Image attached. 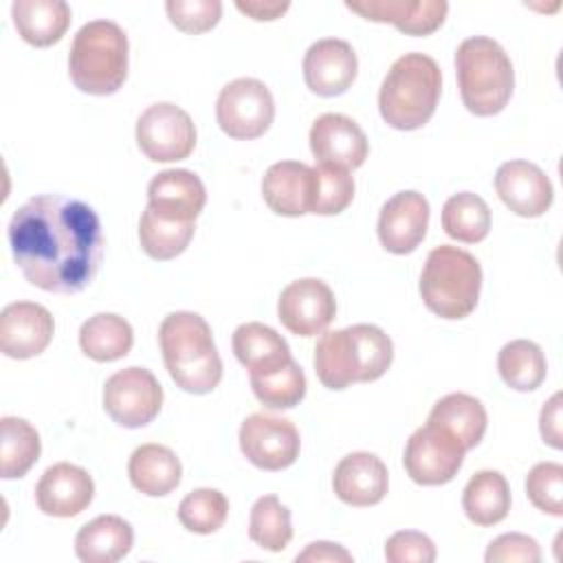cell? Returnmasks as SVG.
<instances>
[{
	"label": "cell",
	"mask_w": 563,
	"mask_h": 563,
	"mask_svg": "<svg viewBox=\"0 0 563 563\" xmlns=\"http://www.w3.org/2000/svg\"><path fill=\"white\" fill-rule=\"evenodd\" d=\"M7 238L26 282L46 292H81L103 260L99 216L90 205L59 194L33 196L18 207Z\"/></svg>",
	"instance_id": "cell-1"
},
{
	"label": "cell",
	"mask_w": 563,
	"mask_h": 563,
	"mask_svg": "<svg viewBox=\"0 0 563 563\" xmlns=\"http://www.w3.org/2000/svg\"><path fill=\"white\" fill-rule=\"evenodd\" d=\"M391 361V339L372 323L323 332L314 345V372L328 389L378 380Z\"/></svg>",
	"instance_id": "cell-2"
},
{
	"label": "cell",
	"mask_w": 563,
	"mask_h": 563,
	"mask_svg": "<svg viewBox=\"0 0 563 563\" xmlns=\"http://www.w3.org/2000/svg\"><path fill=\"white\" fill-rule=\"evenodd\" d=\"M158 343L165 367L180 389L200 396L222 380V358L209 323L198 312H169L158 328Z\"/></svg>",
	"instance_id": "cell-3"
},
{
	"label": "cell",
	"mask_w": 563,
	"mask_h": 563,
	"mask_svg": "<svg viewBox=\"0 0 563 563\" xmlns=\"http://www.w3.org/2000/svg\"><path fill=\"white\" fill-rule=\"evenodd\" d=\"M440 90L442 73L435 59L424 53H405L380 84V117L394 130H418L433 117Z\"/></svg>",
	"instance_id": "cell-4"
},
{
	"label": "cell",
	"mask_w": 563,
	"mask_h": 563,
	"mask_svg": "<svg viewBox=\"0 0 563 563\" xmlns=\"http://www.w3.org/2000/svg\"><path fill=\"white\" fill-rule=\"evenodd\" d=\"M455 75L462 103L475 117L499 114L512 97V62L493 37H466L455 51Z\"/></svg>",
	"instance_id": "cell-5"
},
{
	"label": "cell",
	"mask_w": 563,
	"mask_h": 563,
	"mask_svg": "<svg viewBox=\"0 0 563 563\" xmlns=\"http://www.w3.org/2000/svg\"><path fill=\"white\" fill-rule=\"evenodd\" d=\"M73 84L88 95H112L128 77V35L112 20L86 22L68 53Z\"/></svg>",
	"instance_id": "cell-6"
},
{
	"label": "cell",
	"mask_w": 563,
	"mask_h": 563,
	"mask_svg": "<svg viewBox=\"0 0 563 563\" xmlns=\"http://www.w3.org/2000/svg\"><path fill=\"white\" fill-rule=\"evenodd\" d=\"M482 266L464 249L440 244L424 262L420 295L424 306L442 319L468 317L479 299Z\"/></svg>",
	"instance_id": "cell-7"
},
{
	"label": "cell",
	"mask_w": 563,
	"mask_h": 563,
	"mask_svg": "<svg viewBox=\"0 0 563 563\" xmlns=\"http://www.w3.org/2000/svg\"><path fill=\"white\" fill-rule=\"evenodd\" d=\"M220 130L238 141L262 136L275 119V101L264 81L240 77L229 81L216 101Z\"/></svg>",
	"instance_id": "cell-8"
},
{
	"label": "cell",
	"mask_w": 563,
	"mask_h": 563,
	"mask_svg": "<svg viewBox=\"0 0 563 563\" xmlns=\"http://www.w3.org/2000/svg\"><path fill=\"white\" fill-rule=\"evenodd\" d=\"M163 407V387L145 367L114 372L103 385L106 413L125 429L150 424Z\"/></svg>",
	"instance_id": "cell-9"
},
{
	"label": "cell",
	"mask_w": 563,
	"mask_h": 563,
	"mask_svg": "<svg viewBox=\"0 0 563 563\" xmlns=\"http://www.w3.org/2000/svg\"><path fill=\"white\" fill-rule=\"evenodd\" d=\"M139 150L154 163L187 158L196 147V125L176 103L150 106L136 121Z\"/></svg>",
	"instance_id": "cell-10"
},
{
	"label": "cell",
	"mask_w": 563,
	"mask_h": 563,
	"mask_svg": "<svg viewBox=\"0 0 563 563\" xmlns=\"http://www.w3.org/2000/svg\"><path fill=\"white\" fill-rule=\"evenodd\" d=\"M240 451L262 471H282L299 457L301 440L288 418L251 413L240 427Z\"/></svg>",
	"instance_id": "cell-11"
},
{
	"label": "cell",
	"mask_w": 563,
	"mask_h": 563,
	"mask_svg": "<svg viewBox=\"0 0 563 563\" xmlns=\"http://www.w3.org/2000/svg\"><path fill=\"white\" fill-rule=\"evenodd\" d=\"M464 453L455 438L427 422L409 435L402 464L416 484L440 486L457 475Z\"/></svg>",
	"instance_id": "cell-12"
},
{
	"label": "cell",
	"mask_w": 563,
	"mask_h": 563,
	"mask_svg": "<svg viewBox=\"0 0 563 563\" xmlns=\"http://www.w3.org/2000/svg\"><path fill=\"white\" fill-rule=\"evenodd\" d=\"M336 314V301L330 286L317 277L290 282L277 299V317L284 328L297 336L321 334Z\"/></svg>",
	"instance_id": "cell-13"
},
{
	"label": "cell",
	"mask_w": 563,
	"mask_h": 563,
	"mask_svg": "<svg viewBox=\"0 0 563 563\" xmlns=\"http://www.w3.org/2000/svg\"><path fill=\"white\" fill-rule=\"evenodd\" d=\"M55 332L51 312L35 301H13L0 314V352L9 358H33L42 354Z\"/></svg>",
	"instance_id": "cell-14"
},
{
	"label": "cell",
	"mask_w": 563,
	"mask_h": 563,
	"mask_svg": "<svg viewBox=\"0 0 563 563\" xmlns=\"http://www.w3.org/2000/svg\"><path fill=\"white\" fill-rule=\"evenodd\" d=\"M429 227V202L420 191L394 194L378 216V240L385 251L407 255L424 240Z\"/></svg>",
	"instance_id": "cell-15"
},
{
	"label": "cell",
	"mask_w": 563,
	"mask_h": 563,
	"mask_svg": "<svg viewBox=\"0 0 563 563\" xmlns=\"http://www.w3.org/2000/svg\"><path fill=\"white\" fill-rule=\"evenodd\" d=\"M310 150L319 165L356 169L365 163L369 145L361 125L336 112L321 114L310 128Z\"/></svg>",
	"instance_id": "cell-16"
},
{
	"label": "cell",
	"mask_w": 563,
	"mask_h": 563,
	"mask_svg": "<svg viewBox=\"0 0 563 563\" xmlns=\"http://www.w3.org/2000/svg\"><path fill=\"white\" fill-rule=\"evenodd\" d=\"M358 59L350 42L339 37L317 40L303 55L306 86L319 97L343 95L356 79Z\"/></svg>",
	"instance_id": "cell-17"
},
{
	"label": "cell",
	"mask_w": 563,
	"mask_h": 563,
	"mask_svg": "<svg viewBox=\"0 0 563 563\" xmlns=\"http://www.w3.org/2000/svg\"><path fill=\"white\" fill-rule=\"evenodd\" d=\"M495 191L501 202L521 218L543 216L552 200L554 189L541 167L528 161H506L495 174Z\"/></svg>",
	"instance_id": "cell-18"
},
{
	"label": "cell",
	"mask_w": 563,
	"mask_h": 563,
	"mask_svg": "<svg viewBox=\"0 0 563 563\" xmlns=\"http://www.w3.org/2000/svg\"><path fill=\"white\" fill-rule=\"evenodd\" d=\"M317 191L314 167L299 161L273 163L262 178V198L277 216L312 213Z\"/></svg>",
	"instance_id": "cell-19"
},
{
	"label": "cell",
	"mask_w": 563,
	"mask_h": 563,
	"mask_svg": "<svg viewBox=\"0 0 563 563\" xmlns=\"http://www.w3.org/2000/svg\"><path fill=\"white\" fill-rule=\"evenodd\" d=\"M95 497V482L86 468L70 462L48 466L37 486V508L48 517H75L90 506Z\"/></svg>",
	"instance_id": "cell-20"
},
{
	"label": "cell",
	"mask_w": 563,
	"mask_h": 563,
	"mask_svg": "<svg viewBox=\"0 0 563 563\" xmlns=\"http://www.w3.org/2000/svg\"><path fill=\"white\" fill-rule=\"evenodd\" d=\"M345 7L372 22H389L407 35L438 31L449 13L444 0H347Z\"/></svg>",
	"instance_id": "cell-21"
},
{
	"label": "cell",
	"mask_w": 563,
	"mask_h": 563,
	"mask_svg": "<svg viewBox=\"0 0 563 563\" xmlns=\"http://www.w3.org/2000/svg\"><path fill=\"white\" fill-rule=\"evenodd\" d=\"M332 488L336 497L347 506H376L387 495L389 473L378 455L354 451L336 464Z\"/></svg>",
	"instance_id": "cell-22"
},
{
	"label": "cell",
	"mask_w": 563,
	"mask_h": 563,
	"mask_svg": "<svg viewBox=\"0 0 563 563\" xmlns=\"http://www.w3.org/2000/svg\"><path fill=\"white\" fill-rule=\"evenodd\" d=\"M207 191L189 169H165L147 185V207L163 218L194 222L205 209Z\"/></svg>",
	"instance_id": "cell-23"
},
{
	"label": "cell",
	"mask_w": 563,
	"mask_h": 563,
	"mask_svg": "<svg viewBox=\"0 0 563 563\" xmlns=\"http://www.w3.org/2000/svg\"><path fill=\"white\" fill-rule=\"evenodd\" d=\"M235 358L251 376L271 374L292 361L290 347L282 334L260 321H249L235 328L231 336Z\"/></svg>",
	"instance_id": "cell-24"
},
{
	"label": "cell",
	"mask_w": 563,
	"mask_h": 563,
	"mask_svg": "<svg viewBox=\"0 0 563 563\" xmlns=\"http://www.w3.org/2000/svg\"><path fill=\"white\" fill-rule=\"evenodd\" d=\"M134 543L132 526L119 515H99L84 523L75 537V554L84 563H114Z\"/></svg>",
	"instance_id": "cell-25"
},
{
	"label": "cell",
	"mask_w": 563,
	"mask_h": 563,
	"mask_svg": "<svg viewBox=\"0 0 563 563\" xmlns=\"http://www.w3.org/2000/svg\"><path fill=\"white\" fill-rule=\"evenodd\" d=\"M180 460L165 444H141L128 462V477L132 486L147 497L169 495L180 484Z\"/></svg>",
	"instance_id": "cell-26"
},
{
	"label": "cell",
	"mask_w": 563,
	"mask_h": 563,
	"mask_svg": "<svg viewBox=\"0 0 563 563\" xmlns=\"http://www.w3.org/2000/svg\"><path fill=\"white\" fill-rule=\"evenodd\" d=\"M11 18L26 44L44 48L57 44L70 26V7L64 0H15Z\"/></svg>",
	"instance_id": "cell-27"
},
{
	"label": "cell",
	"mask_w": 563,
	"mask_h": 563,
	"mask_svg": "<svg viewBox=\"0 0 563 563\" xmlns=\"http://www.w3.org/2000/svg\"><path fill=\"white\" fill-rule=\"evenodd\" d=\"M427 422L446 431L451 438H455L464 446V451H468L482 442L486 433L488 416L484 405L475 396L455 391V394H446L433 405Z\"/></svg>",
	"instance_id": "cell-28"
},
{
	"label": "cell",
	"mask_w": 563,
	"mask_h": 563,
	"mask_svg": "<svg viewBox=\"0 0 563 563\" xmlns=\"http://www.w3.org/2000/svg\"><path fill=\"white\" fill-rule=\"evenodd\" d=\"M134 343L132 325L114 312H97L79 330L81 352L97 363L123 358Z\"/></svg>",
	"instance_id": "cell-29"
},
{
	"label": "cell",
	"mask_w": 563,
	"mask_h": 563,
	"mask_svg": "<svg viewBox=\"0 0 563 563\" xmlns=\"http://www.w3.org/2000/svg\"><path fill=\"white\" fill-rule=\"evenodd\" d=\"M462 508L475 526H495L510 510V488L499 471L475 473L462 493Z\"/></svg>",
	"instance_id": "cell-30"
},
{
	"label": "cell",
	"mask_w": 563,
	"mask_h": 563,
	"mask_svg": "<svg viewBox=\"0 0 563 563\" xmlns=\"http://www.w3.org/2000/svg\"><path fill=\"white\" fill-rule=\"evenodd\" d=\"M0 475L4 479L24 477L40 457V433L24 418L4 416L0 420Z\"/></svg>",
	"instance_id": "cell-31"
},
{
	"label": "cell",
	"mask_w": 563,
	"mask_h": 563,
	"mask_svg": "<svg viewBox=\"0 0 563 563\" xmlns=\"http://www.w3.org/2000/svg\"><path fill=\"white\" fill-rule=\"evenodd\" d=\"M497 369L510 389L532 391L545 380L548 363L543 350L534 341L515 339L499 350Z\"/></svg>",
	"instance_id": "cell-32"
},
{
	"label": "cell",
	"mask_w": 563,
	"mask_h": 563,
	"mask_svg": "<svg viewBox=\"0 0 563 563\" xmlns=\"http://www.w3.org/2000/svg\"><path fill=\"white\" fill-rule=\"evenodd\" d=\"M442 229L457 242H482L490 231V209L486 200L471 191L453 194L442 207Z\"/></svg>",
	"instance_id": "cell-33"
},
{
	"label": "cell",
	"mask_w": 563,
	"mask_h": 563,
	"mask_svg": "<svg viewBox=\"0 0 563 563\" xmlns=\"http://www.w3.org/2000/svg\"><path fill=\"white\" fill-rule=\"evenodd\" d=\"M194 231H196L194 222H178V220L163 218L150 207H145L139 220L141 249L145 251V255L158 262L174 260L176 255H180L189 246Z\"/></svg>",
	"instance_id": "cell-34"
},
{
	"label": "cell",
	"mask_w": 563,
	"mask_h": 563,
	"mask_svg": "<svg viewBox=\"0 0 563 563\" xmlns=\"http://www.w3.org/2000/svg\"><path fill=\"white\" fill-rule=\"evenodd\" d=\"M249 537L253 543L268 552H282L292 539L290 510L277 499V495L260 497L249 515Z\"/></svg>",
	"instance_id": "cell-35"
},
{
	"label": "cell",
	"mask_w": 563,
	"mask_h": 563,
	"mask_svg": "<svg viewBox=\"0 0 563 563\" xmlns=\"http://www.w3.org/2000/svg\"><path fill=\"white\" fill-rule=\"evenodd\" d=\"M251 389L255 398L271 409H292L306 396V374L290 361L271 374L251 376Z\"/></svg>",
	"instance_id": "cell-36"
},
{
	"label": "cell",
	"mask_w": 563,
	"mask_h": 563,
	"mask_svg": "<svg viewBox=\"0 0 563 563\" xmlns=\"http://www.w3.org/2000/svg\"><path fill=\"white\" fill-rule=\"evenodd\" d=\"M229 515V501L218 488H196L183 497L178 519L183 528L196 534H211L222 528Z\"/></svg>",
	"instance_id": "cell-37"
},
{
	"label": "cell",
	"mask_w": 563,
	"mask_h": 563,
	"mask_svg": "<svg viewBox=\"0 0 563 563\" xmlns=\"http://www.w3.org/2000/svg\"><path fill=\"white\" fill-rule=\"evenodd\" d=\"M317 191L312 213L336 216L345 211L354 198V178L347 169L332 165H317Z\"/></svg>",
	"instance_id": "cell-38"
},
{
	"label": "cell",
	"mask_w": 563,
	"mask_h": 563,
	"mask_svg": "<svg viewBox=\"0 0 563 563\" xmlns=\"http://www.w3.org/2000/svg\"><path fill=\"white\" fill-rule=\"evenodd\" d=\"M526 493L534 508L552 517L563 515V466L559 462H539L526 475Z\"/></svg>",
	"instance_id": "cell-39"
},
{
	"label": "cell",
	"mask_w": 563,
	"mask_h": 563,
	"mask_svg": "<svg viewBox=\"0 0 563 563\" xmlns=\"http://www.w3.org/2000/svg\"><path fill=\"white\" fill-rule=\"evenodd\" d=\"M165 11L169 22L185 33L211 31L222 15L220 0H167Z\"/></svg>",
	"instance_id": "cell-40"
},
{
	"label": "cell",
	"mask_w": 563,
	"mask_h": 563,
	"mask_svg": "<svg viewBox=\"0 0 563 563\" xmlns=\"http://www.w3.org/2000/svg\"><path fill=\"white\" fill-rule=\"evenodd\" d=\"M435 554L433 541L416 530L394 532L385 543V559L389 563H433Z\"/></svg>",
	"instance_id": "cell-41"
},
{
	"label": "cell",
	"mask_w": 563,
	"mask_h": 563,
	"mask_svg": "<svg viewBox=\"0 0 563 563\" xmlns=\"http://www.w3.org/2000/svg\"><path fill=\"white\" fill-rule=\"evenodd\" d=\"M484 559L486 563H539L541 550L532 537L521 532H506L488 543Z\"/></svg>",
	"instance_id": "cell-42"
},
{
	"label": "cell",
	"mask_w": 563,
	"mask_h": 563,
	"mask_svg": "<svg viewBox=\"0 0 563 563\" xmlns=\"http://www.w3.org/2000/svg\"><path fill=\"white\" fill-rule=\"evenodd\" d=\"M539 429L543 442H548L552 449H561V394L556 391L541 409L539 416Z\"/></svg>",
	"instance_id": "cell-43"
},
{
	"label": "cell",
	"mask_w": 563,
	"mask_h": 563,
	"mask_svg": "<svg viewBox=\"0 0 563 563\" xmlns=\"http://www.w3.org/2000/svg\"><path fill=\"white\" fill-rule=\"evenodd\" d=\"M295 561H312V563H321V561H334V563H352V554L339 545V543H330V541H314L308 543V548L303 552H299L295 556Z\"/></svg>",
	"instance_id": "cell-44"
},
{
	"label": "cell",
	"mask_w": 563,
	"mask_h": 563,
	"mask_svg": "<svg viewBox=\"0 0 563 563\" xmlns=\"http://www.w3.org/2000/svg\"><path fill=\"white\" fill-rule=\"evenodd\" d=\"M235 9L253 20H260V22H271V20H277L282 18L288 9H290V2H282V0H238L235 2Z\"/></svg>",
	"instance_id": "cell-45"
}]
</instances>
